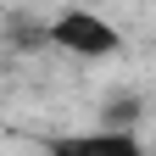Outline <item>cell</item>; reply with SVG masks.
<instances>
[{
	"label": "cell",
	"instance_id": "6da1fadb",
	"mask_svg": "<svg viewBox=\"0 0 156 156\" xmlns=\"http://www.w3.org/2000/svg\"><path fill=\"white\" fill-rule=\"evenodd\" d=\"M50 39H56L62 50H73V56H112L117 45H123V34H117L106 17H95V11H67V17H56Z\"/></svg>",
	"mask_w": 156,
	"mask_h": 156
},
{
	"label": "cell",
	"instance_id": "7a4b0ae2",
	"mask_svg": "<svg viewBox=\"0 0 156 156\" xmlns=\"http://www.w3.org/2000/svg\"><path fill=\"white\" fill-rule=\"evenodd\" d=\"M50 156H145L128 128H101V134H67L50 140Z\"/></svg>",
	"mask_w": 156,
	"mask_h": 156
}]
</instances>
